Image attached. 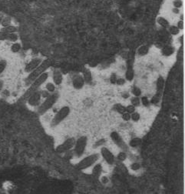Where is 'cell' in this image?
I'll list each match as a JSON object with an SVG mask.
<instances>
[{"label": "cell", "mask_w": 185, "mask_h": 194, "mask_svg": "<svg viewBox=\"0 0 185 194\" xmlns=\"http://www.w3.org/2000/svg\"><path fill=\"white\" fill-rule=\"evenodd\" d=\"M88 144V138L85 136L79 137L75 140L74 146V153L77 157H81L85 151L86 146Z\"/></svg>", "instance_id": "obj_6"}, {"label": "cell", "mask_w": 185, "mask_h": 194, "mask_svg": "<svg viewBox=\"0 0 185 194\" xmlns=\"http://www.w3.org/2000/svg\"><path fill=\"white\" fill-rule=\"evenodd\" d=\"M141 143V139H139V138H134V139H132L131 140L129 144H130V146L131 147H137L138 146H140Z\"/></svg>", "instance_id": "obj_28"}, {"label": "cell", "mask_w": 185, "mask_h": 194, "mask_svg": "<svg viewBox=\"0 0 185 194\" xmlns=\"http://www.w3.org/2000/svg\"><path fill=\"white\" fill-rule=\"evenodd\" d=\"M100 180H101V182H102V183L103 184H107L109 183V179H108V177L107 176H105V175H103V176H100Z\"/></svg>", "instance_id": "obj_38"}, {"label": "cell", "mask_w": 185, "mask_h": 194, "mask_svg": "<svg viewBox=\"0 0 185 194\" xmlns=\"http://www.w3.org/2000/svg\"><path fill=\"white\" fill-rule=\"evenodd\" d=\"M100 156L104 159L108 165H112L115 161V156L110 149L105 146H102L100 149Z\"/></svg>", "instance_id": "obj_7"}, {"label": "cell", "mask_w": 185, "mask_h": 194, "mask_svg": "<svg viewBox=\"0 0 185 194\" xmlns=\"http://www.w3.org/2000/svg\"><path fill=\"white\" fill-rule=\"evenodd\" d=\"M141 164L138 163H136V162H134V163H132L130 165V169L132 171H138V170H141Z\"/></svg>", "instance_id": "obj_31"}, {"label": "cell", "mask_w": 185, "mask_h": 194, "mask_svg": "<svg viewBox=\"0 0 185 194\" xmlns=\"http://www.w3.org/2000/svg\"><path fill=\"white\" fill-rule=\"evenodd\" d=\"M169 33H171V35L177 36L179 34L180 29L177 28L176 26H169Z\"/></svg>", "instance_id": "obj_27"}, {"label": "cell", "mask_w": 185, "mask_h": 194, "mask_svg": "<svg viewBox=\"0 0 185 194\" xmlns=\"http://www.w3.org/2000/svg\"><path fill=\"white\" fill-rule=\"evenodd\" d=\"M157 23H158V25L160 26H161L164 29H167L170 26V24H169V22L164 17H158L157 19Z\"/></svg>", "instance_id": "obj_19"}, {"label": "cell", "mask_w": 185, "mask_h": 194, "mask_svg": "<svg viewBox=\"0 0 185 194\" xmlns=\"http://www.w3.org/2000/svg\"><path fill=\"white\" fill-rule=\"evenodd\" d=\"M82 76H83L85 83H91V82L92 81V73H91V71H90L89 70L85 69V70H83Z\"/></svg>", "instance_id": "obj_18"}, {"label": "cell", "mask_w": 185, "mask_h": 194, "mask_svg": "<svg viewBox=\"0 0 185 194\" xmlns=\"http://www.w3.org/2000/svg\"><path fill=\"white\" fill-rule=\"evenodd\" d=\"M3 17H4L3 14H2V13H0V25H1V23H2V19H3Z\"/></svg>", "instance_id": "obj_46"}, {"label": "cell", "mask_w": 185, "mask_h": 194, "mask_svg": "<svg viewBox=\"0 0 185 194\" xmlns=\"http://www.w3.org/2000/svg\"><path fill=\"white\" fill-rule=\"evenodd\" d=\"M122 96H123V97H124V99L129 98V97H130V94H129L128 92H124V93H123Z\"/></svg>", "instance_id": "obj_43"}, {"label": "cell", "mask_w": 185, "mask_h": 194, "mask_svg": "<svg viewBox=\"0 0 185 194\" xmlns=\"http://www.w3.org/2000/svg\"><path fill=\"white\" fill-rule=\"evenodd\" d=\"M157 88L161 89L164 86V80H163L162 78H159L158 80H157Z\"/></svg>", "instance_id": "obj_40"}, {"label": "cell", "mask_w": 185, "mask_h": 194, "mask_svg": "<svg viewBox=\"0 0 185 194\" xmlns=\"http://www.w3.org/2000/svg\"><path fill=\"white\" fill-rule=\"evenodd\" d=\"M134 72L133 68L131 66H128V69L126 70V72H125V80L127 81H129V82H131L133 80H134Z\"/></svg>", "instance_id": "obj_16"}, {"label": "cell", "mask_w": 185, "mask_h": 194, "mask_svg": "<svg viewBox=\"0 0 185 194\" xmlns=\"http://www.w3.org/2000/svg\"><path fill=\"white\" fill-rule=\"evenodd\" d=\"M52 80L55 86H60L63 82V75L59 70H55L52 75Z\"/></svg>", "instance_id": "obj_13"}, {"label": "cell", "mask_w": 185, "mask_h": 194, "mask_svg": "<svg viewBox=\"0 0 185 194\" xmlns=\"http://www.w3.org/2000/svg\"><path fill=\"white\" fill-rule=\"evenodd\" d=\"M59 98L57 93H52L47 96L45 100L39 106L38 108V112L40 115H43L46 113L49 109L52 108V106L55 104V102H57V99Z\"/></svg>", "instance_id": "obj_3"}, {"label": "cell", "mask_w": 185, "mask_h": 194, "mask_svg": "<svg viewBox=\"0 0 185 194\" xmlns=\"http://www.w3.org/2000/svg\"><path fill=\"white\" fill-rule=\"evenodd\" d=\"M3 85H4V83H3V81H2V80H0V92H1V91H2V88H3Z\"/></svg>", "instance_id": "obj_45"}, {"label": "cell", "mask_w": 185, "mask_h": 194, "mask_svg": "<svg viewBox=\"0 0 185 194\" xmlns=\"http://www.w3.org/2000/svg\"><path fill=\"white\" fill-rule=\"evenodd\" d=\"M6 66H7V62L5 59L0 60V75L6 70Z\"/></svg>", "instance_id": "obj_33"}, {"label": "cell", "mask_w": 185, "mask_h": 194, "mask_svg": "<svg viewBox=\"0 0 185 194\" xmlns=\"http://www.w3.org/2000/svg\"><path fill=\"white\" fill-rule=\"evenodd\" d=\"M11 23H12V18L7 16L3 17V19H2V23H1V26H2V27H6L12 25Z\"/></svg>", "instance_id": "obj_25"}, {"label": "cell", "mask_w": 185, "mask_h": 194, "mask_svg": "<svg viewBox=\"0 0 185 194\" xmlns=\"http://www.w3.org/2000/svg\"><path fill=\"white\" fill-rule=\"evenodd\" d=\"M56 86L53 82H47L45 85V90L49 93H54L55 92Z\"/></svg>", "instance_id": "obj_22"}, {"label": "cell", "mask_w": 185, "mask_h": 194, "mask_svg": "<svg viewBox=\"0 0 185 194\" xmlns=\"http://www.w3.org/2000/svg\"><path fill=\"white\" fill-rule=\"evenodd\" d=\"M173 6L174 8L180 9L183 6V2H182V0H174L173 2Z\"/></svg>", "instance_id": "obj_35"}, {"label": "cell", "mask_w": 185, "mask_h": 194, "mask_svg": "<svg viewBox=\"0 0 185 194\" xmlns=\"http://www.w3.org/2000/svg\"><path fill=\"white\" fill-rule=\"evenodd\" d=\"M7 39V34L0 31V41H6Z\"/></svg>", "instance_id": "obj_39"}, {"label": "cell", "mask_w": 185, "mask_h": 194, "mask_svg": "<svg viewBox=\"0 0 185 194\" xmlns=\"http://www.w3.org/2000/svg\"><path fill=\"white\" fill-rule=\"evenodd\" d=\"M131 91H132V94L134 96L140 97L141 95V89L138 88V86H134Z\"/></svg>", "instance_id": "obj_30"}, {"label": "cell", "mask_w": 185, "mask_h": 194, "mask_svg": "<svg viewBox=\"0 0 185 194\" xmlns=\"http://www.w3.org/2000/svg\"><path fill=\"white\" fill-rule=\"evenodd\" d=\"M0 31H2V32L6 33V34H10V33H17L18 29H17V27H16L15 26L10 25V26H8L6 27H2Z\"/></svg>", "instance_id": "obj_17"}, {"label": "cell", "mask_w": 185, "mask_h": 194, "mask_svg": "<svg viewBox=\"0 0 185 194\" xmlns=\"http://www.w3.org/2000/svg\"><path fill=\"white\" fill-rule=\"evenodd\" d=\"M117 159H118V160H120V161H122V162L125 161L127 159L126 153L124 151L120 152V153H118V155H117Z\"/></svg>", "instance_id": "obj_32"}, {"label": "cell", "mask_w": 185, "mask_h": 194, "mask_svg": "<svg viewBox=\"0 0 185 194\" xmlns=\"http://www.w3.org/2000/svg\"><path fill=\"white\" fill-rule=\"evenodd\" d=\"M131 104L133 105L134 107L139 106L141 105V99L140 97H136V96H133L132 98L131 99Z\"/></svg>", "instance_id": "obj_26"}, {"label": "cell", "mask_w": 185, "mask_h": 194, "mask_svg": "<svg viewBox=\"0 0 185 194\" xmlns=\"http://www.w3.org/2000/svg\"><path fill=\"white\" fill-rule=\"evenodd\" d=\"M114 109L116 111V112H118V113H120L121 115L123 114L124 112H126L125 106H123V105L121 104V103H116V104L114 106Z\"/></svg>", "instance_id": "obj_21"}, {"label": "cell", "mask_w": 185, "mask_h": 194, "mask_svg": "<svg viewBox=\"0 0 185 194\" xmlns=\"http://www.w3.org/2000/svg\"><path fill=\"white\" fill-rule=\"evenodd\" d=\"M140 99H141V103L143 106H149V104H150V101H149V99H148V97H146V96L140 97Z\"/></svg>", "instance_id": "obj_34"}, {"label": "cell", "mask_w": 185, "mask_h": 194, "mask_svg": "<svg viewBox=\"0 0 185 194\" xmlns=\"http://www.w3.org/2000/svg\"><path fill=\"white\" fill-rule=\"evenodd\" d=\"M11 51L13 53H17L18 52H20L22 49V45L20 43L18 42H16V43H12V45H11Z\"/></svg>", "instance_id": "obj_20"}, {"label": "cell", "mask_w": 185, "mask_h": 194, "mask_svg": "<svg viewBox=\"0 0 185 194\" xmlns=\"http://www.w3.org/2000/svg\"><path fill=\"white\" fill-rule=\"evenodd\" d=\"M75 138H68L66 140L59 145L56 149V151L59 153H65L66 152H68L71 149H73L75 146Z\"/></svg>", "instance_id": "obj_8"}, {"label": "cell", "mask_w": 185, "mask_h": 194, "mask_svg": "<svg viewBox=\"0 0 185 194\" xmlns=\"http://www.w3.org/2000/svg\"><path fill=\"white\" fill-rule=\"evenodd\" d=\"M111 139H112V141L114 142V143L116 146H118L119 148L122 149H127V145L125 142L124 141V139L120 136V134L117 132H112L111 133Z\"/></svg>", "instance_id": "obj_10"}, {"label": "cell", "mask_w": 185, "mask_h": 194, "mask_svg": "<svg viewBox=\"0 0 185 194\" xmlns=\"http://www.w3.org/2000/svg\"><path fill=\"white\" fill-rule=\"evenodd\" d=\"M140 119L141 115L136 111L131 114V120L134 121V122H138V121L140 120Z\"/></svg>", "instance_id": "obj_29"}, {"label": "cell", "mask_w": 185, "mask_h": 194, "mask_svg": "<svg viewBox=\"0 0 185 194\" xmlns=\"http://www.w3.org/2000/svg\"><path fill=\"white\" fill-rule=\"evenodd\" d=\"M162 54L165 56H170L174 53V48L171 45H165L162 48Z\"/></svg>", "instance_id": "obj_15"}, {"label": "cell", "mask_w": 185, "mask_h": 194, "mask_svg": "<svg viewBox=\"0 0 185 194\" xmlns=\"http://www.w3.org/2000/svg\"><path fill=\"white\" fill-rule=\"evenodd\" d=\"M124 82H125V80H124V79H121V78H120V79H117L115 83H117V85L121 86V85L124 84Z\"/></svg>", "instance_id": "obj_42"}, {"label": "cell", "mask_w": 185, "mask_h": 194, "mask_svg": "<svg viewBox=\"0 0 185 194\" xmlns=\"http://www.w3.org/2000/svg\"><path fill=\"white\" fill-rule=\"evenodd\" d=\"M121 118H122V119H123L124 121H125V122L130 121L131 120V114L127 112H124L123 114H121Z\"/></svg>", "instance_id": "obj_37"}, {"label": "cell", "mask_w": 185, "mask_h": 194, "mask_svg": "<svg viewBox=\"0 0 185 194\" xmlns=\"http://www.w3.org/2000/svg\"><path fill=\"white\" fill-rule=\"evenodd\" d=\"M91 169H92V175H94L95 176H98V177H100V176L102 175V170H103L102 164L100 163L95 164Z\"/></svg>", "instance_id": "obj_14"}, {"label": "cell", "mask_w": 185, "mask_h": 194, "mask_svg": "<svg viewBox=\"0 0 185 194\" xmlns=\"http://www.w3.org/2000/svg\"><path fill=\"white\" fill-rule=\"evenodd\" d=\"M42 92L39 91H35V92H32L30 96L27 99V102L29 106L31 107H36L37 106H39L41 103V99H42Z\"/></svg>", "instance_id": "obj_9"}, {"label": "cell", "mask_w": 185, "mask_h": 194, "mask_svg": "<svg viewBox=\"0 0 185 194\" xmlns=\"http://www.w3.org/2000/svg\"><path fill=\"white\" fill-rule=\"evenodd\" d=\"M42 61L43 60H42L40 58H35V59H32L29 63L25 65V72H27L30 73L33 70H35V69L42 63Z\"/></svg>", "instance_id": "obj_12"}, {"label": "cell", "mask_w": 185, "mask_h": 194, "mask_svg": "<svg viewBox=\"0 0 185 194\" xmlns=\"http://www.w3.org/2000/svg\"><path fill=\"white\" fill-rule=\"evenodd\" d=\"M100 157L101 156L98 153H93V154L87 156L78 162V163L77 164L78 169L80 170H89L95 164L98 163Z\"/></svg>", "instance_id": "obj_2"}, {"label": "cell", "mask_w": 185, "mask_h": 194, "mask_svg": "<svg viewBox=\"0 0 185 194\" xmlns=\"http://www.w3.org/2000/svg\"><path fill=\"white\" fill-rule=\"evenodd\" d=\"M172 12H173L174 13H175V14H178V13H179V9L174 8L173 9H172Z\"/></svg>", "instance_id": "obj_44"}, {"label": "cell", "mask_w": 185, "mask_h": 194, "mask_svg": "<svg viewBox=\"0 0 185 194\" xmlns=\"http://www.w3.org/2000/svg\"><path fill=\"white\" fill-rule=\"evenodd\" d=\"M70 111H71V109H70L69 106H65L63 107H61L53 117L52 120V125L53 126H56L60 124L61 122H63L65 119L69 116Z\"/></svg>", "instance_id": "obj_5"}, {"label": "cell", "mask_w": 185, "mask_h": 194, "mask_svg": "<svg viewBox=\"0 0 185 194\" xmlns=\"http://www.w3.org/2000/svg\"><path fill=\"white\" fill-rule=\"evenodd\" d=\"M7 41H10L12 43H16L18 42V36L16 33H10V34H7Z\"/></svg>", "instance_id": "obj_24"}, {"label": "cell", "mask_w": 185, "mask_h": 194, "mask_svg": "<svg viewBox=\"0 0 185 194\" xmlns=\"http://www.w3.org/2000/svg\"><path fill=\"white\" fill-rule=\"evenodd\" d=\"M52 63L51 59H45V60H43V61L42 62V63H41L35 70H33L32 72H30V73L29 74V76L27 77L28 81L32 83L34 80H36L37 78L39 77L42 74H43L44 72H45L47 70H49V68L52 66Z\"/></svg>", "instance_id": "obj_1"}, {"label": "cell", "mask_w": 185, "mask_h": 194, "mask_svg": "<svg viewBox=\"0 0 185 194\" xmlns=\"http://www.w3.org/2000/svg\"><path fill=\"white\" fill-rule=\"evenodd\" d=\"M135 108H136V107H134V106L131 104L125 106L126 112H128V113H130V114H131V113H133L134 112H135Z\"/></svg>", "instance_id": "obj_36"}, {"label": "cell", "mask_w": 185, "mask_h": 194, "mask_svg": "<svg viewBox=\"0 0 185 194\" xmlns=\"http://www.w3.org/2000/svg\"><path fill=\"white\" fill-rule=\"evenodd\" d=\"M48 78H49V74H48V72H44L43 74H42L39 77L37 78L36 80H34V81L31 83V86H29V88L27 90V91L24 94V98L27 99L28 97H29L32 92L37 91L38 89H39L42 85H43V84L46 82Z\"/></svg>", "instance_id": "obj_4"}, {"label": "cell", "mask_w": 185, "mask_h": 194, "mask_svg": "<svg viewBox=\"0 0 185 194\" xmlns=\"http://www.w3.org/2000/svg\"><path fill=\"white\" fill-rule=\"evenodd\" d=\"M176 26L180 29V30H182L184 29V22L183 20H180L178 21V23H177V26Z\"/></svg>", "instance_id": "obj_41"}, {"label": "cell", "mask_w": 185, "mask_h": 194, "mask_svg": "<svg viewBox=\"0 0 185 194\" xmlns=\"http://www.w3.org/2000/svg\"><path fill=\"white\" fill-rule=\"evenodd\" d=\"M149 52V49L147 45H141L140 47L138 49V53L139 55H147Z\"/></svg>", "instance_id": "obj_23"}, {"label": "cell", "mask_w": 185, "mask_h": 194, "mask_svg": "<svg viewBox=\"0 0 185 194\" xmlns=\"http://www.w3.org/2000/svg\"><path fill=\"white\" fill-rule=\"evenodd\" d=\"M85 84V80H84L82 75H75L72 79V86L75 90H81L84 87Z\"/></svg>", "instance_id": "obj_11"}]
</instances>
